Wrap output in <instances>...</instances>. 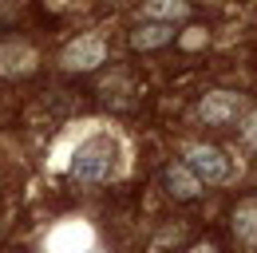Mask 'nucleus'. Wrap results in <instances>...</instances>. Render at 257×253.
Masks as SVG:
<instances>
[{"label": "nucleus", "instance_id": "9d476101", "mask_svg": "<svg viewBox=\"0 0 257 253\" xmlns=\"http://www.w3.org/2000/svg\"><path fill=\"white\" fill-rule=\"evenodd\" d=\"M174 44H182L186 52H190V48H206V44H210V32L206 28H186L182 36H174Z\"/></svg>", "mask_w": 257, "mask_h": 253}, {"label": "nucleus", "instance_id": "9b49d317", "mask_svg": "<svg viewBox=\"0 0 257 253\" xmlns=\"http://www.w3.org/2000/svg\"><path fill=\"white\" fill-rule=\"evenodd\" d=\"M190 253H218V249H214V245H194Z\"/></svg>", "mask_w": 257, "mask_h": 253}, {"label": "nucleus", "instance_id": "6e6552de", "mask_svg": "<svg viewBox=\"0 0 257 253\" xmlns=\"http://www.w3.org/2000/svg\"><path fill=\"white\" fill-rule=\"evenodd\" d=\"M36 67V52L28 44H4L0 48V71L4 75H28Z\"/></svg>", "mask_w": 257, "mask_h": 253}, {"label": "nucleus", "instance_id": "423d86ee", "mask_svg": "<svg viewBox=\"0 0 257 253\" xmlns=\"http://www.w3.org/2000/svg\"><path fill=\"white\" fill-rule=\"evenodd\" d=\"M229 225H233V237L241 241V245H257V198H241L237 206H233V214H229Z\"/></svg>", "mask_w": 257, "mask_h": 253}, {"label": "nucleus", "instance_id": "f257e3e1", "mask_svg": "<svg viewBox=\"0 0 257 253\" xmlns=\"http://www.w3.org/2000/svg\"><path fill=\"white\" fill-rule=\"evenodd\" d=\"M249 115V99L241 91H206L202 103H198V119L206 126H237Z\"/></svg>", "mask_w": 257, "mask_h": 253}, {"label": "nucleus", "instance_id": "f03ea898", "mask_svg": "<svg viewBox=\"0 0 257 253\" xmlns=\"http://www.w3.org/2000/svg\"><path fill=\"white\" fill-rule=\"evenodd\" d=\"M111 158H115V147L107 143V139H95V143H87L79 158L71 162V174L79 178V182H103L107 174H111Z\"/></svg>", "mask_w": 257, "mask_h": 253}, {"label": "nucleus", "instance_id": "7ed1b4c3", "mask_svg": "<svg viewBox=\"0 0 257 253\" xmlns=\"http://www.w3.org/2000/svg\"><path fill=\"white\" fill-rule=\"evenodd\" d=\"M186 166L202 182H225L229 178V155L222 147H206V143H194L186 151Z\"/></svg>", "mask_w": 257, "mask_h": 253}, {"label": "nucleus", "instance_id": "20e7f679", "mask_svg": "<svg viewBox=\"0 0 257 253\" xmlns=\"http://www.w3.org/2000/svg\"><path fill=\"white\" fill-rule=\"evenodd\" d=\"M107 56V44H103V36H79V40H71L64 48V67L71 71H87V67H99Z\"/></svg>", "mask_w": 257, "mask_h": 253}, {"label": "nucleus", "instance_id": "0eeeda50", "mask_svg": "<svg viewBox=\"0 0 257 253\" xmlns=\"http://www.w3.org/2000/svg\"><path fill=\"white\" fill-rule=\"evenodd\" d=\"M174 36H178V32L170 28L166 20H151V24H139V28L131 32V48H135V52H155V48L174 44Z\"/></svg>", "mask_w": 257, "mask_h": 253}, {"label": "nucleus", "instance_id": "39448f33", "mask_svg": "<svg viewBox=\"0 0 257 253\" xmlns=\"http://www.w3.org/2000/svg\"><path fill=\"white\" fill-rule=\"evenodd\" d=\"M162 182H166V190H170L178 202H190V198L202 194V178L194 174L186 162H170V166L162 170Z\"/></svg>", "mask_w": 257, "mask_h": 253}, {"label": "nucleus", "instance_id": "1a4fd4ad", "mask_svg": "<svg viewBox=\"0 0 257 253\" xmlns=\"http://www.w3.org/2000/svg\"><path fill=\"white\" fill-rule=\"evenodd\" d=\"M186 12H190V0H151L147 4L151 20H182Z\"/></svg>", "mask_w": 257, "mask_h": 253}]
</instances>
